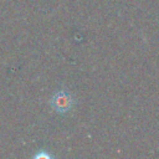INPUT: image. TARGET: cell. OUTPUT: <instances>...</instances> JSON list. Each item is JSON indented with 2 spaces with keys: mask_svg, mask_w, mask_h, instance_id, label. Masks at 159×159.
Wrapping results in <instances>:
<instances>
[{
  "mask_svg": "<svg viewBox=\"0 0 159 159\" xmlns=\"http://www.w3.org/2000/svg\"><path fill=\"white\" fill-rule=\"evenodd\" d=\"M50 103H51V107L57 113H66L72 108L73 99H72V96L68 92L58 91L52 96Z\"/></svg>",
  "mask_w": 159,
  "mask_h": 159,
  "instance_id": "1",
  "label": "cell"
},
{
  "mask_svg": "<svg viewBox=\"0 0 159 159\" xmlns=\"http://www.w3.org/2000/svg\"><path fill=\"white\" fill-rule=\"evenodd\" d=\"M35 158H45V159H48V158H51V155L47 154V153H39L37 155H35Z\"/></svg>",
  "mask_w": 159,
  "mask_h": 159,
  "instance_id": "2",
  "label": "cell"
}]
</instances>
